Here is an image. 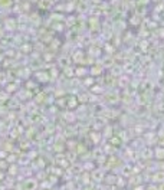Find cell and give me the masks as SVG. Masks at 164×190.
<instances>
[{
  "label": "cell",
  "instance_id": "6da1fadb",
  "mask_svg": "<svg viewBox=\"0 0 164 190\" xmlns=\"http://www.w3.org/2000/svg\"><path fill=\"white\" fill-rule=\"evenodd\" d=\"M154 182H160V183H164V173H156L154 174Z\"/></svg>",
  "mask_w": 164,
  "mask_h": 190
},
{
  "label": "cell",
  "instance_id": "7a4b0ae2",
  "mask_svg": "<svg viewBox=\"0 0 164 190\" xmlns=\"http://www.w3.org/2000/svg\"><path fill=\"white\" fill-rule=\"evenodd\" d=\"M157 189H158V190H164V183H163V184H160V186H158Z\"/></svg>",
  "mask_w": 164,
  "mask_h": 190
}]
</instances>
